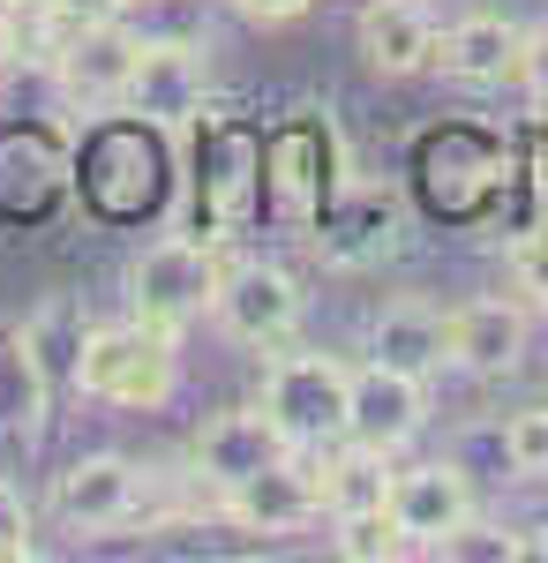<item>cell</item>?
<instances>
[{"label":"cell","instance_id":"cell-1","mask_svg":"<svg viewBox=\"0 0 548 563\" xmlns=\"http://www.w3.org/2000/svg\"><path fill=\"white\" fill-rule=\"evenodd\" d=\"M76 188L106 225H151L173 196V158H166V129L113 113L76 143Z\"/></svg>","mask_w":548,"mask_h":563},{"label":"cell","instance_id":"cell-2","mask_svg":"<svg viewBox=\"0 0 548 563\" xmlns=\"http://www.w3.org/2000/svg\"><path fill=\"white\" fill-rule=\"evenodd\" d=\"M511 180V151L504 135L473 129V121H443V129H421L414 143V196H421L428 218L443 225H473V218L496 211Z\"/></svg>","mask_w":548,"mask_h":563},{"label":"cell","instance_id":"cell-3","mask_svg":"<svg viewBox=\"0 0 548 563\" xmlns=\"http://www.w3.org/2000/svg\"><path fill=\"white\" fill-rule=\"evenodd\" d=\"M255 211H263V135L249 121H233L226 106H204V129H196V218H204V241L249 233Z\"/></svg>","mask_w":548,"mask_h":563},{"label":"cell","instance_id":"cell-4","mask_svg":"<svg viewBox=\"0 0 548 563\" xmlns=\"http://www.w3.org/2000/svg\"><path fill=\"white\" fill-rule=\"evenodd\" d=\"M338 188V135L316 113H294L263 135V211L286 233H316Z\"/></svg>","mask_w":548,"mask_h":563},{"label":"cell","instance_id":"cell-5","mask_svg":"<svg viewBox=\"0 0 548 563\" xmlns=\"http://www.w3.org/2000/svg\"><path fill=\"white\" fill-rule=\"evenodd\" d=\"M173 376H180V361H173V331L158 323H113V331H84V353H76V390L90 398H106V406H166L173 398Z\"/></svg>","mask_w":548,"mask_h":563},{"label":"cell","instance_id":"cell-6","mask_svg":"<svg viewBox=\"0 0 548 563\" xmlns=\"http://www.w3.org/2000/svg\"><path fill=\"white\" fill-rule=\"evenodd\" d=\"M346 390H353V368L338 353H278L263 368V413L294 451H324L346 435Z\"/></svg>","mask_w":548,"mask_h":563},{"label":"cell","instance_id":"cell-7","mask_svg":"<svg viewBox=\"0 0 548 563\" xmlns=\"http://www.w3.org/2000/svg\"><path fill=\"white\" fill-rule=\"evenodd\" d=\"M218 271H226V256H218L211 241H180V233H173V241H151V249L135 256L128 301H135L143 323H158V331L180 339V323H196V316L218 301Z\"/></svg>","mask_w":548,"mask_h":563},{"label":"cell","instance_id":"cell-8","mask_svg":"<svg viewBox=\"0 0 548 563\" xmlns=\"http://www.w3.org/2000/svg\"><path fill=\"white\" fill-rule=\"evenodd\" d=\"M76 196V143L45 121H8L0 129V225H45Z\"/></svg>","mask_w":548,"mask_h":563},{"label":"cell","instance_id":"cell-9","mask_svg":"<svg viewBox=\"0 0 548 563\" xmlns=\"http://www.w3.org/2000/svg\"><path fill=\"white\" fill-rule=\"evenodd\" d=\"M135 60H143V38L128 31L121 15H113V23H68V38L53 45V76H61V90H68L76 106H90V113H106V106L128 98Z\"/></svg>","mask_w":548,"mask_h":563},{"label":"cell","instance_id":"cell-10","mask_svg":"<svg viewBox=\"0 0 548 563\" xmlns=\"http://www.w3.org/2000/svg\"><path fill=\"white\" fill-rule=\"evenodd\" d=\"M204 90H211L204 38H143V60H135V84L121 106L151 129H180L204 113Z\"/></svg>","mask_w":548,"mask_h":563},{"label":"cell","instance_id":"cell-11","mask_svg":"<svg viewBox=\"0 0 548 563\" xmlns=\"http://www.w3.org/2000/svg\"><path fill=\"white\" fill-rule=\"evenodd\" d=\"M211 316L241 339V346H278L300 323V286L278 263H226L218 271V301Z\"/></svg>","mask_w":548,"mask_h":563},{"label":"cell","instance_id":"cell-12","mask_svg":"<svg viewBox=\"0 0 548 563\" xmlns=\"http://www.w3.org/2000/svg\"><path fill=\"white\" fill-rule=\"evenodd\" d=\"M428 421V390L421 376H398V368H353V390H346V443H369V451H398V443H414Z\"/></svg>","mask_w":548,"mask_h":563},{"label":"cell","instance_id":"cell-13","mask_svg":"<svg viewBox=\"0 0 548 563\" xmlns=\"http://www.w3.org/2000/svg\"><path fill=\"white\" fill-rule=\"evenodd\" d=\"M218 504H226V519H241L249 533H294V526H308L324 511V481H316V466L300 451H278L271 466L233 481Z\"/></svg>","mask_w":548,"mask_h":563},{"label":"cell","instance_id":"cell-14","mask_svg":"<svg viewBox=\"0 0 548 563\" xmlns=\"http://www.w3.org/2000/svg\"><path fill=\"white\" fill-rule=\"evenodd\" d=\"M383 511L398 519V533L414 541V549H443V533H459L473 519V481L459 466H406V474H391V496H383Z\"/></svg>","mask_w":548,"mask_h":563},{"label":"cell","instance_id":"cell-15","mask_svg":"<svg viewBox=\"0 0 548 563\" xmlns=\"http://www.w3.org/2000/svg\"><path fill=\"white\" fill-rule=\"evenodd\" d=\"M278 451H294L286 435H278V421L263 413V406H233V413H211L204 421V435H196V474H204V488H233V481H249L255 466H271Z\"/></svg>","mask_w":548,"mask_h":563},{"label":"cell","instance_id":"cell-16","mask_svg":"<svg viewBox=\"0 0 548 563\" xmlns=\"http://www.w3.org/2000/svg\"><path fill=\"white\" fill-rule=\"evenodd\" d=\"M53 504H61V519L84 526V533H106V526H128L143 511V474L128 466L121 451H98V459H76L61 488H53Z\"/></svg>","mask_w":548,"mask_h":563},{"label":"cell","instance_id":"cell-17","mask_svg":"<svg viewBox=\"0 0 548 563\" xmlns=\"http://www.w3.org/2000/svg\"><path fill=\"white\" fill-rule=\"evenodd\" d=\"M518 23L511 15H459L451 31H436V53H428V68L443 76V84H465V90H489L504 84L511 68H518Z\"/></svg>","mask_w":548,"mask_h":563},{"label":"cell","instance_id":"cell-18","mask_svg":"<svg viewBox=\"0 0 548 563\" xmlns=\"http://www.w3.org/2000/svg\"><path fill=\"white\" fill-rule=\"evenodd\" d=\"M353 38H361L369 76L398 84V76H421L428 68V53H436V15H428L421 0H369L361 23H353Z\"/></svg>","mask_w":548,"mask_h":563},{"label":"cell","instance_id":"cell-19","mask_svg":"<svg viewBox=\"0 0 548 563\" xmlns=\"http://www.w3.org/2000/svg\"><path fill=\"white\" fill-rule=\"evenodd\" d=\"M526 353V308L511 301H465L443 316V361L473 368V376H504Z\"/></svg>","mask_w":548,"mask_h":563},{"label":"cell","instance_id":"cell-20","mask_svg":"<svg viewBox=\"0 0 548 563\" xmlns=\"http://www.w3.org/2000/svg\"><path fill=\"white\" fill-rule=\"evenodd\" d=\"M45 406H53V384H45L39 353H31V331L23 323H0V435H31L45 429Z\"/></svg>","mask_w":548,"mask_h":563},{"label":"cell","instance_id":"cell-21","mask_svg":"<svg viewBox=\"0 0 548 563\" xmlns=\"http://www.w3.org/2000/svg\"><path fill=\"white\" fill-rule=\"evenodd\" d=\"M369 346H376L383 368H398V376H436L443 368V316L421 301H391L376 316V331H369Z\"/></svg>","mask_w":548,"mask_h":563},{"label":"cell","instance_id":"cell-22","mask_svg":"<svg viewBox=\"0 0 548 563\" xmlns=\"http://www.w3.org/2000/svg\"><path fill=\"white\" fill-rule=\"evenodd\" d=\"M316 241H324L331 263H383V256H398V218H391L383 196H353V203L324 211Z\"/></svg>","mask_w":548,"mask_h":563},{"label":"cell","instance_id":"cell-23","mask_svg":"<svg viewBox=\"0 0 548 563\" xmlns=\"http://www.w3.org/2000/svg\"><path fill=\"white\" fill-rule=\"evenodd\" d=\"M316 481H324V511H369V504H383L391 496V474H383V451H369V443H346L338 459H324L316 466Z\"/></svg>","mask_w":548,"mask_h":563},{"label":"cell","instance_id":"cell-24","mask_svg":"<svg viewBox=\"0 0 548 563\" xmlns=\"http://www.w3.org/2000/svg\"><path fill=\"white\" fill-rule=\"evenodd\" d=\"M331 549H338L346 563H391V556H406L414 541L398 533V519H391L383 504H369V511H338Z\"/></svg>","mask_w":548,"mask_h":563},{"label":"cell","instance_id":"cell-25","mask_svg":"<svg viewBox=\"0 0 548 563\" xmlns=\"http://www.w3.org/2000/svg\"><path fill=\"white\" fill-rule=\"evenodd\" d=\"M504 459H511V466H518L526 481H548V406H526V413H511Z\"/></svg>","mask_w":548,"mask_h":563},{"label":"cell","instance_id":"cell-26","mask_svg":"<svg viewBox=\"0 0 548 563\" xmlns=\"http://www.w3.org/2000/svg\"><path fill=\"white\" fill-rule=\"evenodd\" d=\"M436 556H473V563H518V533H496V526H473L465 519L459 533H443Z\"/></svg>","mask_w":548,"mask_h":563},{"label":"cell","instance_id":"cell-27","mask_svg":"<svg viewBox=\"0 0 548 563\" xmlns=\"http://www.w3.org/2000/svg\"><path fill=\"white\" fill-rule=\"evenodd\" d=\"M511 278H518V294H526L534 308H548V225L511 241Z\"/></svg>","mask_w":548,"mask_h":563},{"label":"cell","instance_id":"cell-28","mask_svg":"<svg viewBox=\"0 0 548 563\" xmlns=\"http://www.w3.org/2000/svg\"><path fill=\"white\" fill-rule=\"evenodd\" d=\"M511 76H518V90L548 113V31H526V38H518V68H511Z\"/></svg>","mask_w":548,"mask_h":563},{"label":"cell","instance_id":"cell-29","mask_svg":"<svg viewBox=\"0 0 548 563\" xmlns=\"http://www.w3.org/2000/svg\"><path fill=\"white\" fill-rule=\"evenodd\" d=\"M15 556H31V504L0 481V563H15Z\"/></svg>","mask_w":548,"mask_h":563},{"label":"cell","instance_id":"cell-30","mask_svg":"<svg viewBox=\"0 0 548 563\" xmlns=\"http://www.w3.org/2000/svg\"><path fill=\"white\" fill-rule=\"evenodd\" d=\"M526 188H534V211H541V225H548V121L534 129V143H526Z\"/></svg>","mask_w":548,"mask_h":563},{"label":"cell","instance_id":"cell-31","mask_svg":"<svg viewBox=\"0 0 548 563\" xmlns=\"http://www.w3.org/2000/svg\"><path fill=\"white\" fill-rule=\"evenodd\" d=\"M53 15L61 23H113V15H128V0H53Z\"/></svg>","mask_w":548,"mask_h":563},{"label":"cell","instance_id":"cell-32","mask_svg":"<svg viewBox=\"0 0 548 563\" xmlns=\"http://www.w3.org/2000/svg\"><path fill=\"white\" fill-rule=\"evenodd\" d=\"M241 8H249L255 23H294L300 8H316V0H241Z\"/></svg>","mask_w":548,"mask_h":563},{"label":"cell","instance_id":"cell-33","mask_svg":"<svg viewBox=\"0 0 548 563\" xmlns=\"http://www.w3.org/2000/svg\"><path fill=\"white\" fill-rule=\"evenodd\" d=\"M15 60V0H0V68Z\"/></svg>","mask_w":548,"mask_h":563}]
</instances>
